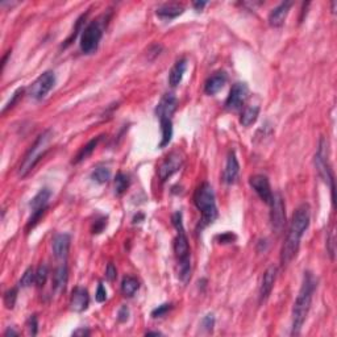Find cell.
<instances>
[{
  "label": "cell",
  "instance_id": "1",
  "mask_svg": "<svg viewBox=\"0 0 337 337\" xmlns=\"http://www.w3.org/2000/svg\"><path fill=\"white\" fill-rule=\"evenodd\" d=\"M310 220H311V210L310 206L306 203L295 210L292 213V219L290 221L288 232L286 236L285 244L282 246L281 250V264L282 266H287L292 259L296 257L301 246L302 237L310 227Z\"/></svg>",
  "mask_w": 337,
  "mask_h": 337
},
{
  "label": "cell",
  "instance_id": "2",
  "mask_svg": "<svg viewBox=\"0 0 337 337\" xmlns=\"http://www.w3.org/2000/svg\"><path fill=\"white\" fill-rule=\"evenodd\" d=\"M318 287V279L311 272H306L302 282L301 290L296 296V301L292 307V324H291V334L298 336L301 333L303 324L308 316L310 308H311L314 292Z\"/></svg>",
  "mask_w": 337,
  "mask_h": 337
},
{
  "label": "cell",
  "instance_id": "3",
  "mask_svg": "<svg viewBox=\"0 0 337 337\" xmlns=\"http://www.w3.org/2000/svg\"><path fill=\"white\" fill-rule=\"evenodd\" d=\"M171 220H173V226L177 229V237L174 240V252L177 255L178 265H179V278L183 283H187L191 278V252L189 239L184 232L182 213L179 211L175 212Z\"/></svg>",
  "mask_w": 337,
  "mask_h": 337
},
{
  "label": "cell",
  "instance_id": "4",
  "mask_svg": "<svg viewBox=\"0 0 337 337\" xmlns=\"http://www.w3.org/2000/svg\"><path fill=\"white\" fill-rule=\"evenodd\" d=\"M194 203L202 215L203 227L210 226L217 219V207L215 200V193L208 182H203L194 194Z\"/></svg>",
  "mask_w": 337,
  "mask_h": 337
},
{
  "label": "cell",
  "instance_id": "5",
  "mask_svg": "<svg viewBox=\"0 0 337 337\" xmlns=\"http://www.w3.org/2000/svg\"><path fill=\"white\" fill-rule=\"evenodd\" d=\"M50 140H52V131H45L37 137V140L34 141V144L29 147V151L26 152V154L24 156L23 162L20 164V177L25 178L26 175L36 167V165L41 161V158L44 157V154L46 153V151L49 149L48 146H49Z\"/></svg>",
  "mask_w": 337,
  "mask_h": 337
},
{
  "label": "cell",
  "instance_id": "6",
  "mask_svg": "<svg viewBox=\"0 0 337 337\" xmlns=\"http://www.w3.org/2000/svg\"><path fill=\"white\" fill-rule=\"evenodd\" d=\"M315 167L321 179L331 187L332 203L334 206V177L331 164H329V158H328V141L324 137H320L319 141L318 152L315 154Z\"/></svg>",
  "mask_w": 337,
  "mask_h": 337
},
{
  "label": "cell",
  "instance_id": "7",
  "mask_svg": "<svg viewBox=\"0 0 337 337\" xmlns=\"http://www.w3.org/2000/svg\"><path fill=\"white\" fill-rule=\"evenodd\" d=\"M104 23L100 20H94L86 26L81 34V50L85 54H92L99 48V43L103 37Z\"/></svg>",
  "mask_w": 337,
  "mask_h": 337
},
{
  "label": "cell",
  "instance_id": "8",
  "mask_svg": "<svg viewBox=\"0 0 337 337\" xmlns=\"http://www.w3.org/2000/svg\"><path fill=\"white\" fill-rule=\"evenodd\" d=\"M269 206L272 207L270 212V221H272V228L277 235L283 231L286 224V207L285 200L282 198L281 193L273 194V199Z\"/></svg>",
  "mask_w": 337,
  "mask_h": 337
},
{
  "label": "cell",
  "instance_id": "9",
  "mask_svg": "<svg viewBox=\"0 0 337 337\" xmlns=\"http://www.w3.org/2000/svg\"><path fill=\"white\" fill-rule=\"evenodd\" d=\"M56 83V76L53 71H45L44 74L39 77L34 82L30 85L28 90V95L30 98L41 100L48 95V92L53 89V86Z\"/></svg>",
  "mask_w": 337,
  "mask_h": 337
},
{
  "label": "cell",
  "instance_id": "10",
  "mask_svg": "<svg viewBox=\"0 0 337 337\" xmlns=\"http://www.w3.org/2000/svg\"><path fill=\"white\" fill-rule=\"evenodd\" d=\"M183 156L180 152H171L158 167V177L161 182H165L177 171H179L180 167L183 166Z\"/></svg>",
  "mask_w": 337,
  "mask_h": 337
},
{
  "label": "cell",
  "instance_id": "11",
  "mask_svg": "<svg viewBox=\"0 0 337 337\" xmlns=\"http://www.w3.org/2000/svg\"><path fill=\"white\" fill-rule=\"evenodd\" d=\"M249 89L246 83H235L229 91V95L226 100V109L228 111H237L242 107L248 98Z\"/></svg>",
  "mask_w": 337,
  "mask_h": 337
},
{
  "label": "cell",
  "instance_id": "12",
  "mask_svg": "<svg viewBox=\"0 0 337 337\" xmlns=\"http://www.w3.org/2000/svg\"><path fill=\"white\" fill-rule=\"evenodd\" d=\"M249 184L255 191V194L258 195L262 202H265L266 204H270L273 199V193L272 189H270L268 177L262 175V174H255V175L250 177Z\"/></svg>",
  "mask_w": 337,
  "mask_h": 337
},
{
  "label": "cell",
  "instance_id": "13",
  "mask_svg": "<svg viewBox=\"0 0 337 337\" xmlns=\"http://www.w3.org/2000/svg\"><path fill=\"white\" fill-rule=\"evenodd\" d=\"M275 279H277V268L274 265L269 266L266 269V272L264 273L261 286H259V305L265 303L270 296L273 287H274Z\"/></svg>",
  "mask_w": 337,
  "mask_h": 337
},
{
  "label": "cell",
  "instance_id": "14",
  "mask_svg": "<svg viewBox=\"0 0 337 337\" xmlns=\"http://www.w3.org/2000/svg\"><path fill=\"white\" fill-rule=\"evenodd\" d=\"M70 242H71V237L67 233H58L54 236L52 242L53 248V254L59 261H65L69 255L70 250Z\"/></svg>",
  "mask_w": 337,
  "mask_h": 337
},
{
  "label": "cell",
  "instance_id": "15",
  "mask_svg": "<svg viewBox=\"0 0 337 337\" xmlns=\"http://www.w3.org/2000/svg\"><path fill=\"white\" fill-rule=\"evenodd\" d=\"M90 295L85 287H76L72 290L71 298H70V308L74 312H83L89 308Z\"/></svg>",
  "mask_w": 337,
  "mask_h": 337
},
{
  "label": "cell",
  "instance_id": "16",
  "mask_svg": "<svg viewBox=\"0 0 337 337\" xmlns=\"http://www.w3.org/2000/svg\"><path fill=\"white\" fill-rule=\"evenodd\" d=\"M177 98L174 96V94H165V95L161 98L160 103L157 104L156 115L158 116V119H171L173 114L175 112V109H177Z\"/></svg>",
  "mask_w": 337,
  "mask_h": 337
},
{
  "label": "cell",
  "instance_id": "17",
  "mask_svg": "<svg viewBox=\"0 0 337 337\" xmlns=\"http://www.w3.org/2000/svg\"><path fill=\"white\" fill-rule=\"evenodd\" d=\"M292 3L291 2H283L279 6H277L272 12L269 13V24L273 28H279L285 24V20L287 17L290 8H291Z\"/></svg>",
  "mask_w": 337,
  "mask_h": 337
},
{
  "label": "cell",
  "instance_id": "18",
  "mask_svg": "<svg viewBox=\"0 0 337 337\" xmlns=\"http://www.w3.org/2000/svg\"><path fill=\"white\" fill-rule=\"evenodd\" d=\"M239 173H240L239 161H237V157H236L235 151H231L228 153L226 169H224V174H223L224 182L228 184L235 183L236 180H237V178H239Z\"/></svg>",
  "mask_w": 337,
  "mask_h": 337
},
{
  "label": "cell",
  "instance_id": "19",
  "mask_svg": "<svg viewBox=\"0 0 337 337\" xmlns=\"http://www.w3.org/2000/svg\"><path fill=\"white\" fill-rule=\"evenodd\" d=\"M227 83V74L224 71H217L213 76L206 81L204 85V92L207 95H215L220 90L223 89L224 85Z\"/></svg>",
  "mask_w": 337,
  "mask_h": 337
},
{
  "label": "cell",
  "instance_id": "20",
  "mask_svg": "<svg viewBox=\"0 0 337 337\" xmlns=\"http://www.w3.org/2000/svg\"><path fill=\"white\" fill-rule=\"evenodd\" d=\"M67 281H69V269L66 264H62L56 269V272L53 274V290L56 292L65 291Z\"/></svg>",
  "mask_w": 337,
  "mask_h": 337
},
{
  "label": "cell",
  "instance_id": "21",
  "mask_svg": "<svg viewBox=\"0 0 337 337\" xmlns=\"http://www.w3.org/2000/svg\"><path fill=\"white\" fill-rule=\"evenodd\" d=\"M186 69H187L186 58H182L175 62V65L171 67L170 72H169V83H170V86L175 87V86H178L180 82H182L184 72H186Z\"/></svg>",
  "mask_w": 337,
  "mask_h": 337
},
{
  "label": "cell",
  "instance_id": "22",
  "mask_svg": "<svg viewBox=\"0 0 337 337\" xmlns=\"http://www.w3.org/2000/svg\"><path fill=\"white\" fill-rule=\"evenodd\" d=\"M184 12V8L179 4H165V6L157 8V16L164 20H173L180 16Z\"/></svg>",
  "mask_w": 337,
  "mask_h": 337
},
{
  "label": "cell",
  "instance_id": "23",
  "mask_svg": "<svg viewBox=\"0 0 337 337\" xmlns=\"http://www.w3.org/2000/svg\"><path fill=\"white\" fill-rule=\"evenodd\" d=\"M103 137H104V136L102 134V136H98V137L92 138L91 141H89V142H87V144H86L85 146L81 149V151H79V153L77 154L76 160L72 161V162H74V164H79V162H82V161L86 160V158H89L90 156L94 153V151L96 149V146L99 145V142L103 140Z\"/></svg>",
  "mask_w": 337,
  "mask_h": 337
},
{
  "label": "cell",
  "instance_id": "24",
  "mask_svg": "<svg viewBox=\"0 0 337 337\" xmlns=\"http://www.w3.org/2000/svg\"><path fill=\"white\" fill-rule=\"evenodd\" d=\"M160 124H161V134H162L160 147H165L170 144L171 138H173V123H171V119L162 118L160 119Z\"/></svg>",
  "mask_w": 337,
  "mask_h": 337
},
{
  "label": "cell",
  "instance_id": "25",
  "mask_svg": "<svg viewBox=\"0 0 337 337\" xmlns=\"http://www.w3.org/2000/svg\"><path fill=\"white\" fill-rule=\"evenodd\" d=\"M50 193L49 189H43V190H40L39 193L34 195L32 200H30V208L32 211L34 210H40V208H48V204H49V199H50Z\"/></svg>",
  "mask_w": 337,
  "mask_h": 337
},
{
  "label": "cell",
  "instance_id": "26",
  "mask_svg": "<svg viewBox=\"0 0 337 337\" xmlns=\"http://www.w3.org/2000/svg\"><path fill=\"white\" fill-rule=\"evenodd\" d=\"M258 114L259 107H257V105L245 107L241 114V118H240V124H241L242 127H250V125L254 124L255 120L258 119Z\"/></svg>",
  "mask_w": 337,
  "mask_h": 337
},
{
  "label": "cell",
  "instance_id": "27",
  "mask_svg": "<svg viewBox=\"0 0 337 337\" xmlns=\"http://www.w3.org/2000/svg\"><path fill=\"white\" fill-rule=\"evenodd\" d=\"M138 288H140V282L134 277H131V275L125 277L123 282H121V292L127 298H132L138 291Z\"/></svg>",
  "mask_w": 337,
  "mask_h": 337
},
{
  "label": "cell",
  "instance_id": "28",
  "mask_svg": "<svg viewBox=\"0 0 337 337\" xmlns=\"http://www.w3.org/2000/svg\"><path fill=\"white\" fill-rule=\"evenodd\" d=\"M111 178V170H109L108 167L105 166H99L96 167L95 170L92 171L91 174V179L95 180L96 183H107Z\"/></svg>",
  "mask_w": 337,
  "mask_h": 337
},
{
  "label": "cell",
  "instance_id": "29",
  "mask_svg": "<svg viewBox=\"0 0 337 337\" xmlns=\"http://www.w3.org/2000/svg\"><path fill=\"white\" fill-rule=\"evenodd\" d=\"M129 187V178L128 175H125L124 173H119L115 178V194L120 197L123 194L127 191V189Z\"/></svg>",
  "mask_w": 337,
  "mask_h": 337
},
{
  "label": "cell",
  "instance_id": "30",
  "mask_svg": "<svg viewBox=\"0 0 337 337\" xmlns=\"http://www.w3.org/2000/svg\"><path fill=\"white\" fill-rule=\"evenodd\" d=\"M48 277H49V269L45 264L40 265L36 270V277H34V283H36L37 287H43L44 285L48 281Z\"/></svg>",
  "mask_w": 337,
  "mask_h": 337
},
{
  "label": "cell",
  "instance_id": "31",
  "mask_svg": "<svg viewBox=\"0 0 337 337\" xmlns=\"http://www.w3.org/2000/svg\"><path fill=\"white\" fill-rule=\"evenodd\" d=\"M86 16H87V13L82 15V16H81L78 20H77L76 28H74V30H72V33H71V34H70L69 39L66 40V43L63 44V48H66V46H69L70 44H71L72 41H74V40L77 39V36H78V33L81 32V30H82V25H83V23H85Z\"/></svg>",
  "mask_w": 337,
  "mask_h": 337
},
{
  "label": "cell",
  "instance_id": "32",
  "mask_svg": "<svg viewBox=\"0 0 337 337\" xmlns=\"http://www.w3.org/2000/svg\"><path fill=\"white\" fill-rule=\"evenodd\" d=\"M16 299H17V288L13 287L10 288L8 291L4 292V305H6L7 308H10L12 310L16 305Z\"/></svg>",
  "mask_w": 337,
  "mask_h": 337
},
{
  "label": "cell",
  "instance_id": "33",
  "mask_svg": "<svg viewBox=\"0 0 337 337\" xmlns=\"http://www.w3.org/2000/svg\"><path fill=\"white\" fill-rule=\"evenodd\" d=\"M34 277H36V273L33 270V268H28L25 270V273L23 274L21 279H20V286L21 287H29L32 286V283L34 282Z\"/></svg>",
  "mask_w": 337,
  "mask_h": 337
},
{
  "label": "cell",
  "instance_id": "34",
  "mask_svg": "<svg viewBox=\"0 0 337 337\" xmlns=\"http://www.w3.org/2000/svg\"><path fill=\"white\" fill-rule=\"evenodd\" d=\"M171 308H173V305H171V303H165V305L158 306L157 308H154L153 311H152V316L156 319L162 318V316H165L167 312L170 311Z\"/></svg>",
  "mask_w": 337,
  "mask_h": 337
},
{
  "label": "cell",
  "instance_id": "35",
  "mask_svg": "<svg viewBox=\"0 0 337 337\" xmlns=\"http://www.w3.org/2000/svg\"><path fill=\"white\" fill-rule=\"evenodd\" d=\"M23 94H24V89L16 90V91H15V94H13V95H12V98L10 99V102L7 103L6 107H4V108H3V114H6V112L8 111V109L12 108V107H15V104H16V103L19 102V99L21 98V96H23Z\"/></svg>",
  "mask_w": 337,
  "mask_h": 337
},
{
  "label": "cell",
  "instance_id": "36",
  "mask_svg": "<svg viewBox=\"0 0 337 337\" xmlns=\"http://www.w3.org/2000/svg\"><path fill=\"white\" fill-rule=\"evenodd\" d=\"M28 331H29V334L32 336H36L37 332H39V321H37V316L36 315H33L30 316L29 320H28Z\"/></svg>",
  "mask_w": 337,
  "mask_h": 337
},
{
  "label": "cell",
  "instance_id": "37",
  "mask_svg": "<svg viewBox=\"0 0 337 337\" xmlns=\"http://www.w3.org/2000/svg\"><path fill=\"white\" fill-rule=\"evenodd\" d=\"M213 325H215V318H213L212 314L206 315L202 320V327L206 329V331L211 332L213 329Z\"/></svg>",
  "mask_w": 337,
  "mask_h": 337
},
{
  "label": "cell",
  "instance_id": "38",
  "mask_svg": "<svg viewBox=\"0 0 337 337\" xmlns=\"http://www.w3.org/2000/svg\"><path fill=\"white\" fill-rule=\"evenodd\" d=\"M107 227V217H100L99 220H96L92 227V233L94 235H98V233H102L103 229Z\"/></svg>",
  "mask_w": 337,
  "mask_h": 337
},
{
  "label": "cell",
  "instance_id": "39",
  "mask_svg": "<svg viewBox=\"0 0 337 337\" xmlns=\"http://www.w3.org/2000/svg\"><path fill=\"white\" fill-rule=\"evenodd\" d=\"M105 278L108 282H114L115 279L118 278V270L115 268L114 264H108L107 265V270H105Z\"/></svg>",
  "mask_w": 337,
  "mask_h": 337
},
{
  "label": "cell",
  "instance_id": "40",
  "mask_svg": "<svg viewBox=\"0 0 337 337\" xmlns=\"http://www.w3.org/2000/svg\"><path fill=\"white\" fill-rule=\"evenodd\" d=\"M95 299L96 302H99V303H103V302L107 301V291H105L104 286H103L102 283H99L98 290H96L95 294Z\"/></svg>",
  "mask_w": 337,
  "mask_h": 337
},
{
  "label": "cell",
  "instance_id": "41",
  "mask_svg": "<svg viewBox=\"0 0 337 337\" xmlns=\"http://www.w3.org/2000/svg\"><path fill=\"white\" fill-rule=\"evenodd\" d=\"M327 245H328V253L331 255V258L334 259V236L333 233H329L327 237Z\"/></svg>",
  "mask_w": 337,
  "mask_h": 337
},
{
  "label": "cell",
  "instance_id": "42",
  "mask_svg": "<svg viewBox=\"0 0 337 337\" xmlns=\"http://www.w3.org/2000/svg\"><path fill=\"white\" fill-rule=\"evenodd\" d=\"M128 319H129V310H128L127 306H123L118 312V320L120 323H125Z\"/></svg>",
  "mask_w": 337,
  "mask_h": 337
},
{
  "label": "cell",
  "instance_id": "43",
  "mask_svg": "<svg viewBox=\"0 0 337 337\" xmlns=\"http://www.w3.org/2000/svg\"><path fill=\"white\" fill-rule=\"evenodd\" d=\"M217 239H219L220 244H229V242L235 241L236 236L231 232H227V233H224V235L219 236Z\"/></svg>",
  "mask_w": 337,
  "mask_h": 337
},
{
  "label": "cell",
  "instance_id": "44",
  "mask_svg": "<svg viewBox=\"0 0 337 337\" xmlns=\"http://www.w3.org/2000/svg\"><path fill=\"white\" fill-rule=\"evenodd\" d=\"M89 334L90 331L87 328H79V329H77V331L72 333V336H89Z\"/></svg>",
  "mask_w": 337,
  "mask_h": 337
},
{
  "label": "cell",
  "instance_id": "45",
  "mask_svg": "<svg viewBox=\"0 0 337 337\" xmlns=\"http://www.w3.org/2000/svg\"><path fill=\"white\" fill-rule=\"evenodd\" d=\"M206 6H207V2H195V3H194V8H195L198 12L203 10Z\"/></svg>",
  "mask_w": 337,
  "mask_h": 337
},
{
  "label": "cell",
  "instance_id": "46",
  "mask_svg": "<svg viewBox=\"0 0 337 337\" xmlns=\"http://www.w3.org/2000/svg\"><path fill=\"white\" fill-rule=\"evenodd\" d=\"M17 334H19V332L17 331H15V329H13V328H8V329H7L6 332H4V336L6 337H10V336H17Z\"/></svg>",
  "mask_w": 337,
  "mask_h": 337
},
{
  "label": "cell",
  "instance_id": "47",
  "mask_svg": "<svg viewBox=\"0 0 337 337\" xmlns=\"http://www.w3.org/2000/svg\"><path fill=\"white\" fill-rule=\"evenodd\" d=\"M161 332H146V336H160Z\"/></svg>",
  "mask_w": 337,
  "mask_h": 337
}]
</instances>
